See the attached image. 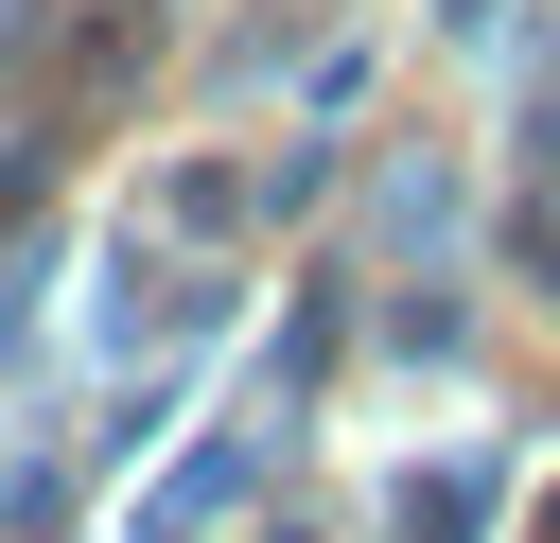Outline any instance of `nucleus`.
<instances>
[{
	"instance_id": "1",
	"label": "nucleus",
	"mask_w": 560,
	"mask_h": 543,
	"mask_svg": "<svg viewBox=\"0 0 560 543\" xmlns=\"http://www.w3.org/2000/svg\"><path fill=\"white\" fill-rule=\"evenodd\" d=\"M245 490H262V438H192V455H175V473H158V490L122 508V543H210V525H228Z\"/></svg>"
},
{
	"instance_id": "2",
	"label": "nucleus",
	"mask_w": 560,
	"mask_h": 543,
	"mask_svg": "<svg viewBox=\"0 0 560 543\" xmlns=\"http://www.w3.org/2000/svg\"><path fill=\"white\" fill-rule=\"evenodd\" d=\"M472 508H490V473H402V543H472Z\"/></svg>"
},
{
	"instance_id": "3",
	"label": "nucleus",
	"mask_w": 560,
	"mask_h": 543,
	"mask_svg": "<svg viewBox=\"0 0 560 543\" xmlns=\"http://www.w3.org/2000/svg\"><path fill=\"white\" fill-rule=\"evenodd\" d=\"M158 228H245V175H210V158H175V175H158Z\"/></svg>"
},
{
	"instance_id": "4",
	"label": "nucleus",
	"mask_w": 560,
	"mask_h": 543,
	"mask_svg": "<svg viewBox=\"0 0 560 543\" xmlns=\"http://www.w3.org/2000/svg\"><path fill=\"white\" fill-rule=\"evenodd\" d=\"M35 193H52V158H35V140H0V228H35Z\"/></svg>"
}]
</instances>
